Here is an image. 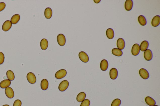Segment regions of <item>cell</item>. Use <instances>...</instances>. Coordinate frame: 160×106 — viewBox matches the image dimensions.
<instances>
[{"instance_id": "cell-14", "label": "cell", "mask_w": 160, "mask_h": 106, "mask_svg": "<svg viewBox=\"0 0 160 106\" xmlns=\"http://www.w3.org/2000/svg\"><path fill=\"white\" fill-rule=\"evenodd\" d=\"M133 2L132 0H127L124 4V8L127 11H130L132 10L133 7Z\"/></svg>"}, {"instance_id": "cell-12", "label": "cell", "mask_w": 160, "mask_h": 106, "mask_svg": "<svg viewBox=\"0 0 160 106\" xmlns=\"http://www.w3.org/2000/svg\"><path fill=\"white\" fill-rule=\"evenodd\" d=\"M117 46L118 49L121 50L124 49L125 46V42L123 38L118 39L117 41Z\"/></svg>"}, {"instance_id": "cell-4", "label": "cell", "mask_w": 160, "mask_h": 106, "mask_svg": "<svg viewBox=\"0 0 160 106\" xmlns=\"http://www.w3.org/2000/svg\"><path fill=\"white\" fill-rule=\"evenodd\" d=\"M67 74V72L66 70L62 69L60 70L56 73L55 76L57 79H61L63 78Z\"/></svg>"}, {"instance_id": "cell-6", "label": "cell", "mask_w": 160, "mask_h": 106, "mask_svg": "<svg viewBox=\"0 0 160 106\" xmlns=\"http://www.w3.org/2000/svg\"><path fill=\"white\" fill-rule=\"evenodd\" d=\"M27 78L28 82L30 84H34L36 82V76L31 72H30L27 74Z\"/></svg>"}, {"instance_id": "cell-19", "label": "cell", "mask_w": 160, "mask_h": 106, "mask_svg": "<svg viewBox=\"0 0 160 106\" xmlns=\"http://www.w3.org/2000/svg\"><path fill=\"white\" fill-rule=\"evenodd\" d=\"M40 47L43 50H45L47 49L48 46V41L45 39H43L40 43Z\"/></svg>"}, {"instance_id": "cell-31", "label": "cell", "mask_w": 160, "mask_h": 106, "mask_svg": "<svg viewBox=\"0 0 160 106\" xmlns=\"http://www.w3.org/2000/svg\"><path fill=\"white\" fill-rule=\"evenodd\" d=\"M22 104L21 101L19 99H17L14 102L13 106H21Z\"/></svg>"}, {"instance_id": "cell-30", "label": "cell", "mask_w": 160, "mask_h": 106, "mask_svg": "<svg viewBox=\"0 0 160 106\" xmlns=\"http://www.w3.org/2000/svg\"><path fill=\"white\" fill-rule=\"evenodd\" d=\"M5 59L4 55L3 53L0 52V65L3 64L4 61Z\"/></svg>"}, {"instance_id": "cell-21", "label": "cell", "mask_w": 160, "mask_h": 106, "mask_svg": "<svg viewBox=\"0 0 160 106\" xmlns=\"http://www.w3.org/2000/svg\"><path fill=\"white\" fill-rule=\"evenodd\" d=\"M40 85L42 89L44 90H46L47 89L49 86V82L47 80L45 79L41 81Z\"/></svg>"}, {"instance_id": "cell-7", "label": "cell", "mask_w": 160, "mask_h": 106, "mask_svg": "<svg viewBox=\"0 0 160 106\" xmlns=\"http://www.w3.org/2000/svg\"><path fill=\"white\" fill-rule=\"evenodd\" d=\"M140 51V45L138 44H135L133 46L131 50V53L134 56H137Z\"/></svg>"}, {"instance_id": "cell-29", "label": "cell", "mask_w": 160, "mask_h": 106, "mask_svg": "<svg viewBox=\"0 0 160 106\" xmlns=\"http://www.w3.org/2000/svg\"><path fill=\"white\" fill-rule=\"evenodd\" d=\"M90 101L88 99H84L82 102L80 106H89Z\"/></svg>"}, {"instance_id": "cell-24", "label": "cell", "mask_w": 160, "mask_h": 106, "mask_svg": "<svg viewBox=\"0 0 160 106\" xmlns=\"http://www.w3.org/2000/svg\"><path fill=\"white\" fill-rule=\"evenodd\" d=\"M112 53L113 55L115 56L120 57L123 55V53L121 50L116 48H114L112 49Z\"/></svg>"}, {"instance_id": "cell-35", "label": "cell", "mask_w": 160, "mask_h": 106, "mask_svg": "<svg viewBox=\"0 0 160 106\" xmlns=\"http://www.w3.org/2000/svg\"><path fill=\"white\" fill-rule=\"evenodd\" d=\"M153 106H158L157 105H154Z\"/></svg>"}, {"instance_id": "cell-23", "label": "cell", "mask_w": 160, "mask_h": 106, "mask_svg": "<svg viewBox=\"0 0 160 106\" xmlns=\"http://www.w3.org/2000/svg\"><path fill=\"white\" fill-rule=\"evenodd\" d=\"M86 95L84 92H81L78 94L76 97L77 100L79 102H81L85 99Z\"/></svg>"}, {"instance_id": "cell-18", "label": "cell", "mask_w": 160, "mask_h": 106, "mask_svg": "<svg viewBox=\"0 0 160 106\" xmlns=\"http://www.w3.org/2000/svg\"><path fill=\"white\" fill-rule=\"evenodd\" d=\"M145 101L147 104L150 106H154L156 104L155 101L150 96H147L145 98Z\"/></svg>"}, {"instance_id": "cell-2", "label": "cell", "mask_w": 160, "mask_h": 106, "mask_svg": "<svg viewBox=\"0 0 160 106\" xmlns=\"http://www.w3.org/2000/svg\"><path fill=\"white\" fill-rule=\"evenodd\" d=\"M69 82L68 81L65 80L62 81L58 86V89L61 91H64L68 88Z\"/></svg>"}, {"instance_id": "cell-8", "label": "cell", "mask_w": 160, "mask_h": 106, "mask_svg": "<svg viewBox=\"0 0 160 106\" xmlns=\"http://www.w3.org/2000/svg\"><path fill=\"white\" fill-rule=\"evenodd\" d=\"M144 57L146 60L149 61L152 60L153 58V54L151 50L149 49H147L144 51Z\"/></svg>"}, {"instance_id": "cell-20", "label": "cell", "mask_w": 160, "mask_h": 106, "mask_svg": "<svg viewBox=\"0 0 160 106\" xmlns=\"http://www.w3.org/2000/svg\"><path fill=\"white\" fill-rule=\"evenodd\" d=\"M45 18L47 19H50L52 15V11L50 8H47L45 9Z\"/></svg>"}, {"instance_id": "cell-27", "label": "cell", "mask_w": 160, "mask_h": 106, "mask_svg": "<svg viewBox=\"0 0 160 106\" xmlns=\"http://www.w3.org/2000/svg\"><path fill=\"white\" fill-rule=\"evenodd\" d=\"M8 79L10 81L14 80L15 78V74L12 71L9 70L6 73Z\"/></svg>"}, {"instance_id": "cell-13", "label": "cell", "mask_w": 160, "mask_h": 106, "mask_svg": "<svg viewBox=\"0 0 160 106\" xmlns=\"http://www.w3.org/2000/svg\"><path fill=\"white\" fill-rule=\"evenodd\" d=\"M160 23V17L159 15L154 16L152 19L151 21L152 25L153 27H158Z\"/></svg>"}, {"instance_id": "cell-15", "label": "cell", "mask_w": 160, "mask_h": 106, "mask_svg": "<svg viewBox=\"0 0 160 106\" xmlns=\"http://www.w3.org/2000/svg\"><path fill=\"white\" fill-rule=\"evenodd\" d=\"M109 64L107 60L105 59H103L101 61L100 64V68L103 71H106L108 67Z\"/></svg>"}, {"instance_id": "cell-16", "label": "cell", "mask_w": 160, "mask_h": 106, "mask_svg": "<svg viewBox=\"0 0 160 106\" xmlns=\"http://www.w3.org/2000/svg\"><path fill=\"white\" fill-rule=\"evenodd\" d=\"M11 82L8 79L4 80L0 83V87L2 88H5L11 85Z\"/></svg>"}, {"instance_id": "cell-10", "label": "cell", "mask_w": 160, "mask_h": 106, "mask_svg": "<svg viewBox=\"0 0 160 106\" xmlns=\"http://www.w3.org/2000/svg\"><path fill=\"white\" fill-rule=\"evenodd\" d=\"M118 76L117 70L115 68H113L110 70V78L112 80L116 79Z\"/></svg>"}, {"instance_id": "cell-5", "label": "cell", "mask_w": 160, "mask_h": 106, "mask_svg": "<svg viewBox=\"0 0 160 106\" xmlns=\"http://www.w3.org/2000/svg\"><path fill=\"white\" fill-rule=\"evenodd\" d=\"M140 77L143 79L146 80L149 78V72L144 68H141L139 71Z\"/></svg>"}, {"instance_id": "cell-9", "label": "cell", "mask_w": 160, "mask_h": 106, "mask_svg": "<svg viewBox=\"0 0 160 106\" xmlns=\"http://www.w3.org/2000/svg\"><path fill=\"white\" fill-rule=\"evenodd\" d=\"M5 92L6 96L8 98L11 99L14 97V90L11 87H8L6 88L5 89Z\"/></svg>"}, {"instance_id": "cell-32", "label": "cell", "mask_w": 160, "mask_h": 106, "mask_svg": "<svg viewBox=\"0 0 160 106\" xmlns=\"http://www.w3.org/2000/svg\"><path fill=\"white\" fill-rule=\"evenodd\" d=\"M6 4L4 2L0 3V12L3 11L6 7Z\"/></svg>"}, {"instance_id": "cell-25", "label": "cell", "mask_w": 160, "mask_h": 106, "mask_svg": "<svg viewBox=\"0 0 160 106\" xmlns=\"http://www.w3.org/2000/svg\"><path fill=\"white\" fill-rule=\"evenodd\" d=\"M20 19V16L18 14H16L14 15L11 19V22L12 24H17L19 21Z\"/></svg>"}, {"instance_id": "cell-33", "label": "cell", "mask_w": 160, "mask_h": 106, "mask_svg": "<svg viewBox=\"0 0 160 106\" xmlns=\"http://www.w3.org/2000/svg\"><path fill=\"white\" fill-rule=\"evenodd\" d=\"M94 1V3H95L96 4H98V3H99L101 2V0H99V1H98V0H95H95H94V1Z\"/></svg>"}, {"instance_id": "cell-34", "label": "cell", "mask_w": 160, "mask_h": 106, "mask_svg": "<svg viewBox=\"0 0 160 106\" xmlns=\"http://www.w3.org/2000/svg\"><path fill=\"white\" fill-rule=\"evenodd\" d=\"M2 106H10L9 105H8V104H5V105H4Z\"/></svg>"}, {"instance_id": "cell-3", "label": "cell", "mask_w": 160, "mask_h": 106, "mask_svg": "<svg viewBox=\"0 0 160 106\" xmlns=\"http://www.w3.org/2000/svg\"><path fill=\"white\" fill-rule=\"evenodd\" d=\"M79 58L83 62L86 63L89 61V57L86 53L84 51H81L79 53Z\"/></svg>"}, {"instance_id": "cell-26", "label": "cell", "mask_w": 160, "mask_h": 106, "mask_svg": "<svg viewBox=\"0 0 160 106\" xmlns=\"http://www.w3.org/2000/svg\"><path fill=\"white\" fill-rule=\"evenodd\" d=\"M138 21L140 25L142 26H145L147 24L146 19L143 15H140L138 18Z\"/></svg>"}, {"instance_id": "cell-22", "label": "cell", "mask_w": 160, "mask_h": 106, "mask_svg": "<svg viewBox=\"0 0 160 106\" xmlns=\"http://www.w3.org/2000/svg\"><path fill=\"white\" fill-rule=\"evenodd\" d=\"M106 35L109 39H113L114 37V32L113 29L110 28L107 30Z\"/></svg>"}, {"instance_id": "cell-17", "label": "cell", "mask_w": 160, "mask_h": 106, "mask_svg": "<svg viewBox=\"0 0 160 106\" xmlns=\"http://www.w3.org/2000/svg\"><path fill=\"white\" fill-rule=\"evenodd\" d=\"M149 43L148 41H142L140 44V50L142 51H144L148 48Z\"/></svg>"}, {"instance_id": "cell-28", "label": "cell", "mask_w": 160, "mask_h": 106, "mask_svg": "<svg viewBox=\"0 0 160 106\" xmlns=\"http://www.w3.org/2000/svg\"><path fill=\"white\" fill-rule=\"evenodd\" d=\"M121 101L120 99H114L111 103V106H119Z\"/></svg>"}, {"instance_id": "cell-11", "label": "cell", "mask_w": 160, "mask_h": 106, "mask_svg": "<svg viewBox=\"0 0 160 106\" xmlns=\"http://www.w3.org/2000/svg\"><path fill=\"white\" fill-rule=\"evenodd\" d=\"M12 26L11 22L9 20L6 21L4 23L2 26V28L3 30L5 32H7L10 30Z\"/></svg>"}, {"instance_id": "cell-1", "label": "cell", "mask_w": 160, "mask_h": 106, "mask_svg": "<svg viewBox=\"0 0 160 106\" xmlns=\"http://www.w3.org/2000/svg\"><path fill=\"white\" fill-rule=\"evenodd\" d=\"M57 41L58 45L60 46H64L66 43V37L64 35L62 34H60L57 36Z\"/></svg>"}]
</instances>
